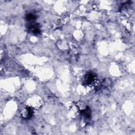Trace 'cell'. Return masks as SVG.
I'll return each mask as SVG.
<instances>
[{
    "label": "cell",
    "mask_w": 135,
    "mask_h": 135,
    "mask_svg": "<svg viewBox=\"0 0 135 135\" xmlns=\"http://www.w3.org/2000/svg\"><path fill=\"white\" fill-rule=\"evenodd\" d=\"M29 29L35 35H38L40 33V30L38 27V24H32L30 25Z\"/></svg>",
    "instance_id": "1"
},
{
    "label": "cell",
    "mask_w": 135,
    "mask_h": 135,
    "mask_svg": "<svg viewBox=\"0 0 135 135\" xmlns=\"http://www.w3.org/2000/svg\"><path fill=\"white\" fill-rule=\"evenodd\" d=\"M95 79V75L93 73H88L86 75L85 83L87 85H90L92 83Z\"/></svg>",
    "instance_id": "2"
},
{
    "label": "cell",
    "mask_w": 135,
    "mask_h": 135,
    "mask_svg": "<svg viewBox=\"0 0 135 135\" xmlns=\"http://www.w3.org/2000/svg\"><path fill=\"white\" fill-rule=\"evenodd\" d=\"M82 115H83V116L86 118V119H89L91 117V110L90 109L89 107H87L85 109L82 110L81 111Z\"/></svg>",
    "instance_id": "3"
},
{
    "label": "cell",
    "mask_w": 135,
    "mask_h": 135,
    "mask_svg": "<svg viewBox=\"0 0 135 135\" xmlns=\"http://www.w3.org/2000/svg\"><path fill=\"white\" fill-rule=\"evenodd\" d=\"M37 16L35 14H32V13L28 14L26 15V19L28 21H32L35 20Z\"/></svg>",
    "instance_id": "4"
}]
</instances>
